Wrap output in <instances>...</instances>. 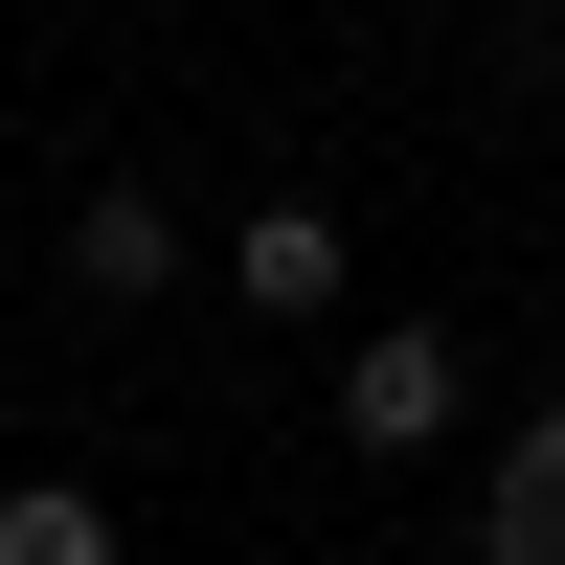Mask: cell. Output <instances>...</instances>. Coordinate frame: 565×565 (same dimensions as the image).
<instances>
[{
    "instance_id": "cell-2",
    "label": "cell",
    "mask_w": 565,
    "mask_h": 565,
    "mask_svg": "<svg viewBox=\"0 0 565 565\" xmlns=\"http://www.w3.org/2000/svg\"><path fill=\"white\" fill-rule=\"evenodd\" d=\"M181 271H204L181 181H68V295H90V317H159Z\"/></svg>"
},
{
    "instance_id": "cell-4",
    "label": "cell",
    "mask_w": 565,
    "mask_h": 565,
    "mask_svg": "<svg viewBox=\"0 0 565 565\" xmlns=\"http://www.w3.org/2000/svg\"><path fill=\"white\" fill-rule=\"evenodd\" d=\"M476 565H565V407H521L476 452Z\"/></svg>"
},
{
    "instance_id": "cell-5",
    "label": "cell",
    "mask_w": 565,
    "mask_h": 565,
    "mask_svg": "<svg viewBox=\"0 0 565 565\" xmlns=\"http://www.w3.org/2000/svg\"><path fill=\"white\" fill-rule=\"evenodd\" d=\"M0 565H136V521L90 476H0Z\"/></svg>"
},
{
    "instance_id": "cell-1",
    "label": "cell",
    "mask_w": 565,
    "mask_h": 565,
    "mask_svg": "<svg viewBox=\"0 0 565 565\" xmlns=\"http://www.w3.org/2000/svg\"><path fill=\"white\" fill-rule=\"evenodd\" d=\"M317 407H340V452H362V476H407V452H452V430H476V340H452V317H362Z\"/></svg>"
},
{
    "instance_id": "cell-3",
    "label": "cell",
    "mask_w": 565,
    "mask_h": 565,
    "mask_svg": "<svg viewBox=\"0 0 565 565\" xmlns=\"http://www.w3.org/2000/svg\"><path fill=\"white\" fill-rule=\"evenodd\" d=\"M340 295H362L340 204H249V226H226V317H271V340H340Z\"/></svg>"
}]
</instances>
